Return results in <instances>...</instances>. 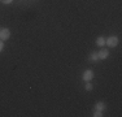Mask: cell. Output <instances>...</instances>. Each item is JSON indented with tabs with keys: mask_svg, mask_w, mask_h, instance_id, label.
Listing matches in <instances>:
<instances>
[{
	"mask_svg": "<svg viewBox=\"0 0 122 117\" xmlns=\"http://www.w3.org/2000/svg\"><path fill=\"white\" fill-rule=\"evenodd\" d=\"M9 37H10V30H9V29L4 27V29L0 30V39H1V40H7Z\"/></svg>",
	"mask_w": 122,
	"mask_h": 117,
	"instance_id": "6da1fadb",
	"label": "cell"
},
{
	"mask_svg": "<svg viewBox=\"0 0 122 117\" xmlns=\"http://www.w3.org/2000/svg\"><path fill=\"white\" fill-rule=\"evenodd\" d=\"M105 44H108L109 47H116L118 44V38L117 37H109L108 39H105Z\"/></svg>",
	"mask_w": 122,
	"mask_h": 117,
	"instance_id": "7a4b0ae2",
	"label": "cell"
},
{
	"mask_svg": "<svg viewBox=\"0 0 122 117\" xmlns=\"http://www.w3.org/2000/svg\"><path fill=\"white\" fill-rule=\"evenodd\" d=\"M92 78H94V72H92V70H86V72L83 73V81L90 82Z\"/></svg>",
	"mask_w": 122,
	"mask_h": 117,
	"instance_id": "3957f363",
	"label": "cell"
},
{
	"mask_svg": "<svg viewBox=\"0 0 122 117\" xmlns=\"http://www.w3.org/2000/svg\"><path fill=\"white\" fill-rule=\"evenodd\" d=\"M108 55H109V51L104 48V49H101V51H99L97 56H99V58H100V60H104V58L108 57Z\"/></svg>",
	"mask_w": 122,
	"mask_h": 117,
	"instance_id": "277c9868",
	"label": "cell"
},
{
	"mask_svg": "<svg viewBox=\"0 0 122 117\" xmlns=\"http://www.w3.org/2000/svg\"><path fill=\"white\" fill-rule=\"evenodd\" d=\"M96 44L100 46V47H103L104 44H105V38H104V37H99L96 39Z\"/></svg>",
	"mask_w": 122,
	"mask_h": 117,
	"instance_id": "5b68a950",
	"label": "cell"
},
{
	"mask_svg": "<svg viewBox=\"0 0 122 117\" xmlns=\"http://www.w3.org/2000/svg\"><path fill=\"white\" fill-rule=\"evenodd\" d=\"M96 109L103 112V111L105 109V104H104V103H97V104H96Z\"/></svg>",
	"mask_w": 122,
	"mask_h": 117,
	"instance_id": "8992f818",
	"label": "cell"
},
{
	"mask_svg": "<svg viewBox=\"0 0 122 117\" xmlns=\"http://www.w3.org/2000/svg\"><path fill=\"white\" fill-rule=\"evenodd\" d=\"M90 58L94 60V61H96V60H99V56H97V53H92L91 56H90Z\"/></svg>",
	"mask_w": 122,
	"mask_h": 117,
	"instance_id": "52a82bcc",
	"label": "cell"
},
{
	"mask_svg": "<svg viewBox=\"0 0 122 117\" xmlns=\"http://www.w3.org/2000/svg\"><path fill=\"white\" fill-rule=\"evenodd\" d=\"M86 90H87V91H91V90H92V85L91 83H87L86 85Z\"/></svg>",
	"mask_w": 122,
	"mask_h": 117,
	"instance_id": "ba28073f",
	"label": "cell"
},
{
	"mask_svg": "<svg viewBox=\"0 0 122 117\" xmlns=\"http://www.w3.org/2000/svg\"><path fill=\"white\" fill-rule=\"evenodd\" d=\"M94 116H95V117H100V116H103V115H101V111H97V109H96V112L94 113Z\"/></svg>",
	"mask_w": 122,
	"mask_h": 117,
	"instance_id": "9c48e42d",
	"label": "cell"
},
{
	"mask_svg": "<svg viewBox=\"0 0 122 117\" xmlns=\"http://www.w3.org/2000/svg\"><path fill=\"white\" fill-rule=\"evenodd\" d=\"M13 0H1V3H4V4H10Z\"/></svg>",
	"mask_w": 122,
	"mask_h": 117,
	"instance_id": "30bf717a",
	"label": "cell"
},
{
	"mask_svg": "<svg viewBox=\"0 0 122 117\" xmlns=\"http://www.w3.org/2000/svg\"><path fill=\"white\" fill-rule=\"evenodd\" d=\"M1 49H3V42H0V52H1Z\"/></svg>",
	"mask_w": 122,
	"mask_h": 117,
	"instance_id": "8fae6325",
	"label": "cell"
}]
</instances>
